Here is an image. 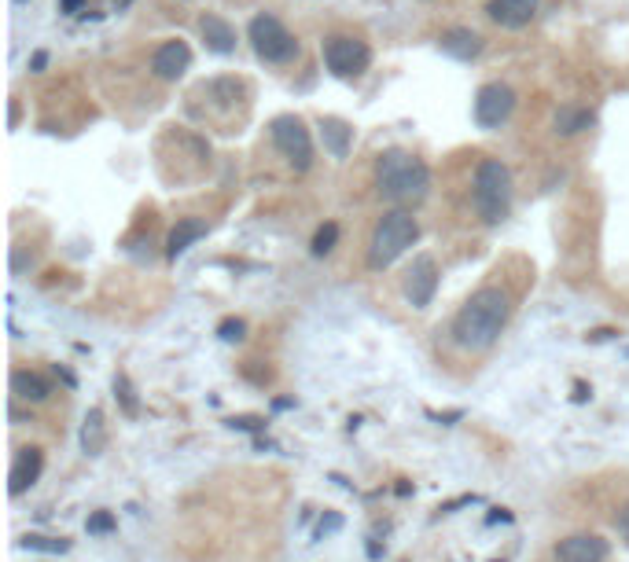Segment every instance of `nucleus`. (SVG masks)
<instances>
[{"instance_id":"473e14b6","label":"nucleus","mask_w":629,"mask_h":562,"mask_svg":"<svg viewBox=\"0 0 629 562\" xmlns=\"http://www.w3.org/2000/svg\"><path fill=\"white\" fill-rule=\"evenodd\" d=\"M589 338H593V342H607V338H615V331H607V327H604V331H593Z\"/></svg>"},{"instance_id":"423d86ee","label":"nucleus","mask_w":629,"mask_h":562,"mask_svg":"<svg viewBox=\"0 0 629 562\" xmlns=\"http://www.w3.org/2000/svg\"><path fill=\"white\" fill-rule=\"evenodd\" d=\"M269 136H273L276 151L284 155V162L295 173H306L313 166V136H309L306 122L298 114H276L269 122Z\"/></svg>"},{"instance_id":"393cba45","label":"nucleus","mask_w":629,"mask_h":562,"mask_svg":"<svg viewBox=\"0 0 629 562\" xmlns=\"http://www.w3.org/2000/svg\"><path fill=\"white\" fill-rule=\"evenodd\" d=\"M23 544H26V548H34V551H56V555H63V551L70 548L63 537H59V540L56 537H26Z\"/></svg>"},{"instance_id":"20e7f679","label":"nucleus","mask_w":629,"mask_h":562,"mask_svg":"<svg viewBox=\"0 0 629 562\" xmlns=\"http://www.w3.org/2000/svg\"><path fill=\"white\" fill-rule=\"evenodd\" d=\"M512 199V169L504 166L501 158H482L475 166V210H479V217L486 225H501L504 217L512 214Z\"/></svg>"},{"instance_id":"4be33fe9","label":"nucleus","mask_w":629,"mask_h":562,"mask_svg":"<svg viewBox=\"0 0 629 562\" xmlns=\"http://www.w3.org/2000/svg\"><path fill=\"white\" fill-rule=\"evenodd\" d=\"M335 243H339V225H335V221H324V225L313 232L309 250H313V258H328L335 250Z\"/></svg>"},{"instance_id":"7ed1b4c3","label":"nucleus","mask_w":629,"mask_h":562,"mask_svg":"<svg viewBox=\"0 0 629 562\" xmlns=\"http://www.w3.org/2000/svg\"><path fill=\"white\" fill-rule=\"evenodd\" d=\"M416 239H420V221L409 210H387L376 221V228H372V239H368V254H365L368 269L372 272L390 269L405 250H412Z\"/></svg>"},{"instance_id":"f257e3e1","label":"nucleus","mask_w":629,"mask_h":562,"mask_svg":"<svg viewBox=\"0 0 629 562\" xmlns=\"http://www.w3.org/2000/svg\"><path fill=\"white\" fill-rule=\"evenodd\" d=\"M508 320H512V298H508V291H501V287H479L457 309L453 324H449V335L468 353H486L504 335Z\"/></svg>"},{"instance_id":"c756f323","label":"nucleus","mask_w":629,"mask_h":562,"mask_svg":"<svg viewBox=\"0 0 629 562\" xmlns=\"http://www.w3.org/2000/svg\"><path fill=\"white\" fill-rule=\"evenodd\" d=\"M486 522H490V526H493V522H512V511H493Z\"/></svg>"},{"instance_id":"2f4dec72","label":"nucleus","mask_w":629,"mask_h":562,"mask_svg":"<svg viewBox=\"0 0 629 562\" xmlns=\"http://www.w3.org/2000/svg\"><path fill=\"white\" fill-rule=\"evenodd\" d=\"M45 63H48L45 52H34V63H30V67H34V70H45Z\"/></svg>"},{"instance_id":"cd10ccee","label":"nucleus","mask_w":629,"mask_h":562,"mask_svg":"<svg viewBox=\"0 0 629 562\" xmlns=\"http://www.w3.org/2000/svg\"><path fill=\"white\" fill-rule=\"evenodd\" d=\"M615 529H618V537H622V540L629 544V504L615 515Z\"/></svg>"},{"instance_id":"5701e85b","label":"nucleus","mask_w":629,"mask_h":562,"mask_svg":"<svg viewBox=\"0 0 629 562\" xmlns=\"http://www.w3.org/2000/svg\"><path fill=\"white\" fill-rule=\"evenodd\" d=\"M115 397H118V405H122V412H126V416H137V412H140L137 394H133V383H129V375H122V371L115 375Z\"/></svg>"},{"instance_id":"c85d7f7f","label":"nucleus","mask_w":629,"mask_h":562,"mask_svg":"<svg viewBox=\"0 0 629 562\" xmlns=\"http://www.w3.org/2000/svg\"><path fill=\"white\" fill-rule=\"evenodd\" d=\"M339 526H343V518H339V515H328L321 522V529H317V537H324V533H332V529H339Z\"/></svg>"},{"instance_id":"b1692460","label":"nucleus","mask_w":629,"mask_h":562,"mask_svg":"<svg viewBox=\"0 0 629 562\" xmlns=\"http://www.w3.org/2000/svg\"><path fill=\"white\" fill-rule=\"evenodd\" d=\"M218 335L221 342H243V338H247V324H243L240 316H229V320L218 324Z\"/></svg>"},{"instance_id":"6ab92c4d","label":"nucleus","mask_w":629,"mask_h":562,"mask_svg":"<svg viewBox=\"0 0 629 562\" xmlns=\"http://www.w3.org/2000/svg\"><path fill=\"white\" fill-rule=\"evenodd\" d=\"M593 122H596V114L589 111V107H574V103H563L560 111H556V118H552V125H556L560 136H578Z\"/></svg>"},{"instance_id":"a211bd4d","label":"nucleus","mask_w":629,"mask_h":562,"mask_svg":"<svg viewBox=\"0 0 629 562\" xmlns=\"http://www.w3.org/2000/svg\"><path fill=\"white\" fill-rule=\"evenodd\" d=\"M321 136H324V147L332 151V158L343 162L350 155V144H354V129L343 122V118H321Z\"/></svg>"},{"instance_id":"f704fd0d","label":"nucleus","mask_w":629,"mask_h":562,"mask_svg":"<svg viewBox=\"0 0 629 562\" xmlns=\"http://www.w3.org/2000/svg\"><path fill=\"white\" fill-rule=\"evenodd\" d=\"M111 4H115V12H126V8L133 4V0H111Z\"/></svg>"},{"instance_id":"f03ea898","label":"nucleus","mask_w":629,"mask_h":562,"mask_svg":"<svg viewBox=\"0 0 629 562\" xmlns=\"http://www.w3.org/2000/svg\"><path fill=\"white\" fill-rule=\"evenodd\" d=\"M376 192L398 206L420 203L431 192V169L420 155L390 147L376 158Z\"/></svg>"},{"instance_id":"9b49d317","label":"nucleus","mask_w":629,"mask_h":562,"mask_svg":"<svg viewBox=\"0 0 629 562\" xmlns=\"http://www.w3.org/2000/svg\"><path fill=\"white\" fill-rule=\"evenodd\" d=\"M192 67V48H188V41H162L159 48H155V56H151V74L159 81H177L184 78V70Z\"/></svg>"},{"instance_id":"9d476101","label":"nucleus","mask_w":629,"mask_h":562,"mask_svg":"<svg viewBox=\"0 0 629 562\" xmlns=\"http://www.w3.org/2000/svg\"><path fill=\"white\" fill-rule=\"evenodd\" d=\"M538 0H486V19L501 30H523L538 19Z\"/></svg>"},{"instance_id":"7c9ffc66","label":"nucleus","mask_w":629,"mask_h":562,"mask_svg":"<svg viewBox=\"0 0 629 562\" xmlns=\"http://www.w3.org/2000/svg\"><path fill=\"white\" fill-rule=\"evenodd\" d=\"M59 8H63L67 15H74L81 8V0H59Z\"/></svg>"},{"instance_id":"f8f14e48","label":"nucleus","mask_w":629,"mask_h":562,"mask_svg":"<svg viewBox=\"0 0 629 562\" xmlns=\"http://www.w3.org/2000/svg\"><path fill=\"white\" fill-rule=\"evenodd\" d=\"M607 540L596 533H574L556 544V562H604Z\"/></svg>"},{"instance_id":"412c9836","label":"nucleus","mask_w":629,"mask_h":562,"mask_svg":"<svg viewBox=\"0 0 629 562\" xmlns=\"http://www.w3.org/2000/svg\"><path fill=\"white\" fill-rule=\"evenodd\" d=\"M81 449L89 452V456H96V452L103 449V416H100V408H92L89 416H85V427H81Z\"/></svg>"},{"instance_id":"ddd939ff","label":"nucleus","mask_w":629,"mask_h":562,"mask_svg":"<svg viewBox=\"0 0 629 562\" xmlns=\"http://www.w3.org/2000/svg\"><path fill=\"white\" fill-rule=\"evenodd\" d=\"M41 471H45V452L37 449V445H23L12 460V485H8L12 496H23L41 478Z\"/></svg>"},{"instance_id":"bb28decb","label":"nucleus","mask_w":629,"mask_h":562,"mask_svg":"<svg viewBox=\"0 0 629 562\" xmlns=\"http://www.w3.org/2000/svg\"><path fill=\"white\" fill-rule=\"evenodd\" d=\"M229 427H232V430H262V427H265V419H258V416H232V419H229Z\"/></svg>"},{"instance_id":"4468645a","label":"nucleus","mask_w":629,"mask_h":562,"mask_svg":"<svg viewBox=\"0 0 629 562\" xmlns=\"http://www.w3.org/2000/svg\"><path fill=\"white\" fill-rule=\"evenodd\" d=\"M199 34H203L206 48H210V52H218V56H232L236 45H240V41H236V26H232L229 19L214 15V12L199 15Z\"/></svg>"},{"instance_id":"6e6552de","label":"nucleus","mask_w":629,"mask_h":562,"mask_svg":"<svg viewBox=\"0 0 629 562\" xmlns=\"http://www.w3.org/2000/svg\"><path fill=\"white\" fill-rule=\"evenodd\" d=\"M515 103H519V96H515L512 85H504V81H486V85L475 92L471 111H475L479 129H501V125L512 118Z\"/></svg>"},{"instance_id":"dca6fc26","label":"nucleus","mask_w":629,"mask_h":562,"mask_svg":"<svg viewBox=\"0 0 629 562\" xmlns=\"http://www.w3.org/2000/svg\"><path fill=\"white\" fill-rule=\"evenodd\" d=\"M438 45H442V52L453 59H475L482 56V48H486V41H482L475 30H468V26H453V30H446V34L438 37Z\"/></svg>"},{"instance_id":"2eb2a0df","label":"nucleus","mask_w":629,"mask_h":562,"mask_svg":"<svg viewBox=\"0 0 629 562\" xmlns=\"http://www.w3.org/2000/svg\"><path fill=\"white\" fill-rule=\"evenodd\" d=\"M206 232H210V225H206L203 217H181V221L170 228V236H166V258L177 261L184 250H192Z\"/></svg>"},{"instance_id":"aec40b11","label":"nucleus","mask_w":629,"mask_h":562,"mask_svg":"<svg viewBox=\"0 0 629 562\" xmlns=\"http://www.w3.org/2000/svg\"><path fill=\"white\" fill-rule=\"evenodd\" d=\"M203 92H206V96H214V103L229 111V107H236V100H240L243 81H236V78H214L210 85H203Z\"/></svg>"},{"instance_id":"72a5a7b5","label":"nucleus","mask_w":629,"mask_h":562,"mask_svg":"<svg viewBox=\"0 0 629 562\" xmlns=\"http://www.w3.org/2000/svg\"><path fill=\"white\" fill-rule=\"evenodd\" d=\"M368 555H372V559H379V555H383V544H379V540H372V544H368Z\"/></svg>"},{"instance_id":"39448f33","label":"nucleus","mask_w":629,"mask_h":562,"mask_svg":"<svg viewBox=\"0 0 629 562\" xmlns=\"http://www.w3.org/2000/svg\"><path fill=\"white\" fill-rule=\"evenodd\" d=\"M247 41H251L254 56L262 63H273V67H284V63L298 59V37L269 12H258L247 23Z\"/></svg>"},{"instance_id":"1a4fd4ad","label":"nucleus","mask_w":629,"mask_h":562,"mask_svg":"<svg viewBox=\"0 0 629 562\" xmlns=\"http://www.w3.org/2000/svg\"><path fill=\"white\" fill-rule=\"evenodd\" d=\"M435 291H438V261L431 254H416L409 272H405V298L416 309H427V305L435 302Z\"/></svg>"},{"instance_id":"0eeeda50","label":"nucleus","mask_w":629,"mask_h":562,"mask_svg":"<svg viewBox=\"0 0 629 562\" xmlns=\"http://www.w3.org/2000/svg\"><path fill=\"white\" fill-rule=\"evenodd\" d=\"M324 67L332 70L335 78L354 81L372 67V48L354 34H332L324 41Z\"/></svg>"},{"instance_id":"a878e982","label":"nucleus","mask_w":629,"mask_h":562,"mask_svg":"<svg viewBox=\"0 0 629 562\" xmlns=\"http://www.w3.org/2000/svg\"><path fill=\"white\" fill-rule=\"evenodd\" d=\"M85 529H89V533H111V529H115V515H111V511H96V515H89Z\"/></svg>"},{"instance_id":"f3484780","label":"nucleus","mask_w":629,"mask_h":562,"mask_svg":"<svg viewBox=\"0 0 629 562\" xmlns=\"http://www.w3.org/2000/svg\"><path fill=\"white\" fill-rule=\"evenodd\" d=\"M12 394L19 397V401L41 405V401H48V394H52V383H48L45 375H37V371L15 368L12 371Z\"/></svg>"}]
</instances>
